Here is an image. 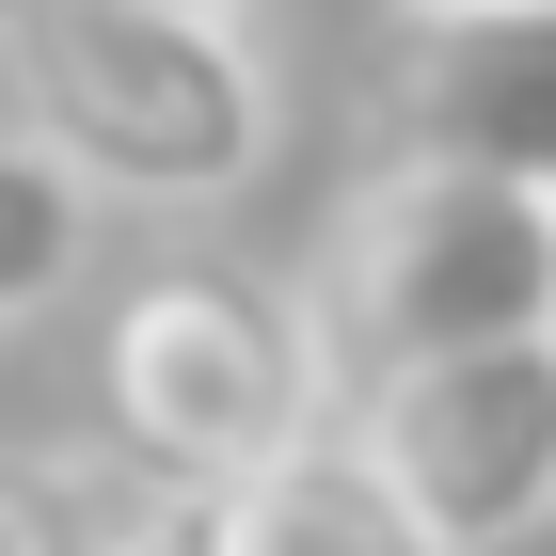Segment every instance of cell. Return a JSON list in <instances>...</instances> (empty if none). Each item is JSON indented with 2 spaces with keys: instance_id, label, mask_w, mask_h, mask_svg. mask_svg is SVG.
<instances>
[{
  "instance_id": "cell-4",
  "label": "cell",
  "mask_w": 556,
  "mask_h": 556,
  "mask_svg": "<svg viewBox=\"0 0 556 556\" xmlns=\"http://www.w3.org/2000/svg\"><path fill=\"white\" fill-rule=\"evenodd\" d=\"M334 429L366 445L429 556H525L556 525V334L509 350H445V366H382L350 382Z\"/></svg>"
},
{
  "instance_id": "cell-7",
  "label": "cell",
  "mask_w": 556,
  "mask_h": 556,
  "mask_svg": "<svg viewBox=\"0 0 556 556\" xmlns=\"http://www.w3.org/2000/svg\"><path fill=\"white\" fill-rule=\"evenodd\" d=\"M96 239H112V207L0 112V334H33L48 302H80L96 287Z\"/></svg>"
},
{
  "instance_id": "cell-6",
  "label": "cell",
  "mask_w": 556,
  "mask_h": 556,
  "mask_svg": "<svg viewBox=\"0 0 556 556\" xmlns=\"http://www.w3.org/2000/svg\"><path fill=\"white\" fill-rule=\"evenodd\" d=\"M160 556H429L350 429H302L270 462L207 477V493H160Z\"/></svg>"
},
{
  "instance_id": "cell-3",
  "label": "cell",
  "mask_w": 556,
  "mask_h": 556,
  "mask_svg": "<svg viewBox=\"0 0 556 556\" xmlns=\"http://www.w3.org/2000/svg\"><path fill=\"white\" fill-rule=\"evenodd\" d=\"M541 302H556V207L445 175V160H366L302 255V318L334 350V382L509 350V334H541Z\"/></svg>"
},
{
  "instance_id": "cell-9",
  "label": "cell",
  "mask_w": 556,
  "mask_h": 556,
  "mask_svg": "<svg viewBox=\"0 0 556 556\" xmlns=\"http://www.w3.org/2000/svg\"><path fill=\"white\" fill-rule=\"evenodd\" d=\"M175 16H255V0H175Z\"/></svg>"
},
{
  "instance_id": "cell-5",
  "label": "cell",
  "mask_w": 556,
  "mask_h": 556,
  "mask_svg": "<svg viewBox=\"0 0 556 556\" xmlns=\"http://www.w3.org/2000/svg\"><path fill=\"white\" fill-rule=\"evenodd\" d=\"M382 160L493 175L556 207V0H462V16H382V80H366Z\"/></svg>"
},
{
  "instance_id": "cell-8",
  "label": "cell",
  "mask_w": 556,
  "mask_h": 556,
  "mask_svg": "<svg viewBox=\"0 0 556 556\" xmlns=\"http://www.w3.org/2000/svg\"><path fill=\"white\" fill-rule=\"evenodd\" d=\"M143 525H160V493L128 462H96L80 429L64 445H0V556H128Z\"/></svg>"
},
{
  "instance_id": "cell-11",
  "label": "cell",
  "mask_w": 556,
  "mask_h": 556,
  "mask_svg": "<svg viewBox=\"0 0 556 556\" xmlns=\"http://www.w3.org/2000/svg\"><path fill=\"white\" fill-rule=\"evenodd\" d=\"M16 16H33V0H0V33H16Z\"/></svg>"
},
{
  "instance_id": "cell-12",
  "label": "cell",
  "mask_w": 556,
  "mask_h": 556,
  "mask_svg": "<svg viewBox=\"0 0 556 556\" xmlns=\"http://www.w3.org/2000/svg\"><path fill=\"white\" fill-rule=\"evenodd\" d=\"M128 556H160V525H143V541H128Z\"/></svg>"
},
{
  "instance_id": "cell-1",
  "label": "cell",
  "mask_w": 556,
  "mask_h": 556,
  "mask_svg": "<svg viewBox=\"0 0 556 556\" xmlns=\"http://www.w3.org/2000/svg\"><path fill=\"white\" fill-rule=\"evenodd\" d=\"M80 397H96V462H128L143 493H207V477L270 462L302 429H334V350L302 318L287 270L223 255L207 223L143 239L112 287H96V350H80Z\"/></svg>"
},
{
  "instance_id": "cell-10",
  "label": "cell",
  "mask_w": 556,
  "mask_h": 556,
  "mask_svg": "<svg viewBox=\"0 0 556 556\" xmlns=\"http://www.w3.org/2000/svg\"><path fill=\"white\" fill-rule=\"evenodd\" d=\"M382 16H462V0H382Z\"/></svg>"
},
{
  "instance_id": "cell-13",
  "label": "cell",
  "mask_w": 556,
  "mask_h": 556,
  "mask_svg": "<svg viewBox=\"0 0 556 556\" xmlns=\"http://www.w3.org/2000/svg\"><path fill=\"white\" fill-rule=\"evenodd\" d=\"M541 334H556V302H541Z\"/></svg>"
},
{
  "instance_id": "cell-2",
  "label": "cell",
  "mask_w": 556,
  "mask_h": 556,
  "mask_svg": "<svg viewBox=\"0 0 556 556\" xmlns=\"http://www.w3.org/2000/svg\"><path fill=\"white\" fill-rule=\"evenodd\" d=\"M0 80H16V128L80 175L96 207L223 223L287 143V80H270L255 16H175V0H33L0 33Z\"/></svg>"
}]
</instances>
